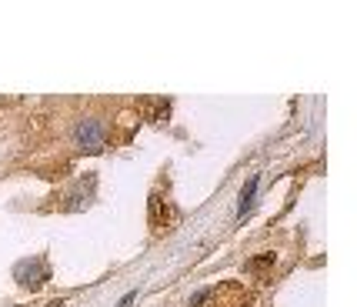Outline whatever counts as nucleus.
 Here are the masks:
<instances>
[{"mask_svg": "<svg viewBox=\"0 0 357 307\" xmlns=\"http://www.w3.org/2000/svg\"><path fill=\"white\" fill-rule=\"evenodd\" d=\"M93 184L97 177H80L77 184H70L67 190H61V200H57V211H87L93 204Z\"/></svg>", "mask_w": 357, "mask_h": 307, "instance_id": "obj_5", "label": "nucleus"}, {"mask_svg": "<svg viewBox=\"0 0 357 307\" xmlns=\"http://www.w3.org/2000/svg\"><path fill=\"white\" fill-rule=\"evenodd\" d=\"M70 137H74V147L80 154H100L107 147V130L97 117H80L74 123V130H70Z\"/></svg>", "mask_w": 357, "mask_h": 307, "instance_id": "obj_3", "label": "nucleus"}, {"mask_svg": "<svg viewBox=\"0 0 357 307\" xmlns=\"http://www.w3.org/2000/svg\"><path fill=\"white\" fill-rule=\"evenodd\" d=\"M274 264H278V254H261V257L244 264V274H254V277H261V280H267L271 271H274Z\"/></svg>", "mask_w": 357, "mask_h": 307, "instance_id": "obj_7", "label": "nucleus"}, {"mask_svg": "<svg viewBox=\"0 0 357 307\" xmlns=\"http://www.w3.org/2000/svg\"><path fill=\"white\" fill-rule=\"evenodd\" d=\"M254 194H257V174H250V181L244 184V190H241V211H237V217L244 220V217L250 214V204H254Z\"/></svg>", "mask_w": 357, "mask_h": 307, "instance_id": "obj_8", "label": "nucleus"}, {"mask_svg": "<svg viewBox=\"0 0 357 307\" xmlns=\"http://www.w3.org/2000/svg\"><path fill=\"white\" fill-rule=\"evenodd\" d=\"M147 220H151V234H167L177 224V207L164 190H151L147 197Z\"/></svg>", "mask_w": 357, "mask_h": 307, "instance_id": "obj_4", "label": "nucleus"}, {"mask_svg": "<svg viewBox=\"0 0 357 307\" xmlns=\"http://www.w3.org/2000/svg\"><path fill=\"white\" fill-rule=\"evenodd\" d=\"M190 307H254V291L241 280H220L190 297Z\"/></svg>", "mask_w": 357, "mask_h": 307, "instance_id": "obj_1", "label": "nucleus"}, {"mask_svg": "<svg viewBox=\"0 0 357 307\" xmlns=\"http://www.w3.org/2000/svg\"><path fill=\"white\" fill-rule=\"evenodd\" d=\"M137 110H140V117H144V121L164 123V121H171L174 100H171V97H140Z\"/></svg>", "mask_w": 357, "mask_h": 307, "instance_id": "obj_6", "label": "nucleus"}, {"mask_svg": "<svg viewBox=\"0 0 357 307\" xmlns=\"http://www.w3.org/2000/svg\"><path fill=\"white\" fill-rule=\"evenodd\" d=\"M50 277H54V271H50L47 254H40V257H24V261L14 264V280L31 294L44 291L47 284H50Z\"/></svg>", "mask_w": 357, "mask_h": 307, "instance_id": "obj_2", "label": "nucleus"}, {"mask_svg": "<svg viewBox=\"0 0 357 307\" xmlns=\"http://www.w3.org/2000/svg\"><path fill=\"white\" fill-rule=\"evenodd\" d=\"M50 307H63V301H54V304H50Z\"/></svg>", "mask_w": 357, "mask_h": 307, "instance_id": "obj_9", "label": "nucleus"}]
</instances>
